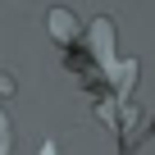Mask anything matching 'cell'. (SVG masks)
I'll use <instances>...</instances> for the list:
<instances>
[{
	"label": "cell",
	"instance_id": "obj_2",
	"mask_svg": "<svg viewBox=\"0 0 155 155\" xmlns=\"http://www.w3.org/2000/svg\"><path fill=\"white\" fill-rule=\"evenodd\" d=\"M9 146H14V123H9L5 105H0V155H9Z\"/></svg>",
	"mask_w": 155,
	"mask_h": 155
},
{
	"label": "cell",
	"instance_id": "obj_4",
	"mask_svg": "<svg viewBox=\"0 0 155 155\" xmlns=\"http://www.w3.org/2000/svg\"><path fill=\"white\" fill-rule=\"evenodd\" d=\"M37 155H59V146H55V141H41V150H37Z\"/></svg>",
	"mask_w": 155,
	"mask_h": 155
},
{
	"label": "cell",
	"instance_id": "obj_1",
	"mask_svg": "<svg viewBox=\"0 0 155 155\" xmlns=\"http://www.w3.org/2000/svg\"><path fill=\"white\" fill-rule=\"evenodd\" d=\"M46 28H50V41H59V46H68V41L82 37V18H78L73 9H64V5L46 14Z\"/></svg>",
	"mask_w": 155,
	"mask_h": 155
},
{
	"label": "cell",
	"instance_id": "obj_3",
	"mask_svg": "<svg viewBox=\"0 0 155 155\" xmlns=\"http://www.w3.org/2000/svg\"><path fill=\"white\" fill-rule=\"evenodd\" d=\"M5 96H14V78H9L5 64H0V101H5Z\"/></svg>",
	"mask_w": 155,
	"mask_h": 155
}]
</instances>
